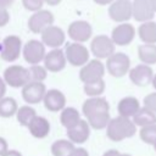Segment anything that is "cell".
<instances>
[{"instance_id":"1","label":"cell","mask_w":156,"mask_h":156,"mask_svg":"<svg viewBox=\"0 0 156 156\" xmlns=\"http://www.w3.org/2000/svg\"><path fill=\"white\" fill-rule=\"evenodd\" d=\"M136 126L129 118L118 116L116 118L110 119L106 127V135L112 141H122L127 138H130L135 134Z\"/></svg>"},{"instance_id":"2","label":"cell","mask_w":156,"mask_h":156,"mask_svg":"<svg viewBox=\"0 0 156 156\" xmlns=\"http://www.w3.org/2000/svg\"><path fill=\"white\" fill-rule=\"evenodd\" d=\"M129 68L130 58L124 52H115L107 58L106 69L112 77L121 78L129 72Z\"/></svg>"},{"instance_id":"3","label":"cell","mask_w":156,"mask_h":156,"mask_svg":"<svg viewBox=\"0 0 156 156\" xmlns=\"http://www.w3.org/2000/svg\"><path fill=\"white\" fill-rule=\"evenodd\" d=\"M89 50L80 43H69L66 45L65 56L69 65L74 67H83L89 61Z\"/></svg>"},{"instance_id":"4","label":"cell","mask_w":156,"mask_h":156,"mask_svg":"<svg viewBox=\"0 0 156 156\" xmlns=\"http://www.w3.org/2000/svg\"><path fill=\"white\" fill-rule=\"evenodd\" d=\"M6 85L12 88H23L27 83H29L28 68L20 65H11L4 71V77Z\"/></svg>"},{"instance_id":"5","label":"cell","mask_w":156,"mask_h":156,"mask_svg":"<svg viewBox=\"0 0 156 156\" xmlns=\"http://www.w3.org/2000/svg\"><path fill=\"white\" fill-rule=\"evenodd\" d=\"M22 52V40L18 35L11 34L4 38L0 48V57L6 62L16 61Z\"/></svg>"},{"instance_id":"6","label":"cell","mask_w":156,"mask_h":156,"mask_svg":"<svg viewBox=\"0 0 156 156\" xmlns=\"http://www.w3.org/2000/svg\"><path fill=\"white\" fill-rule=\"evenodd\" d=\"M90 51L98 60L108 58L112 54H115V44L110 37L99 34L93 38L90 43Z\"/></svg>"},{"instance_id":"7","label":"cell","mask_w":156,"mask_h":156,"mask_svg":"<svg viewBox=\"0 0 156 156\" xmlns=\"http://www.w3.org/2000/svg\"><path fill=\"white\" fill-rule=\"evenodd\" d=\"M22 54H23L26 62H28L30 66L39 65L40 62H43L46 55L45 45L37 39H30L24 44L22 49Z\"/></svg>"},{"instance_id":"8","label":"cell","mask_w":156,"mask_h":156,"mask_svg":"<svg viewBox=\"0 0 156 156\" xmlns=\"http://www.w3.org/2000/svg\"><path fill=\"white\" fill-rule=\"evenodd\" d=\"M105 74V66L104 63L98 60H89L79 71V79L83 83H90L95 80H100L104 78Z\"/></svg>"},{"instance_id":"9","label":"cell","mask_w":156,"mask_h":156,"mask_svg":"<svg viewBox=\"0 0 156 156\" xmlns=\"http://www.w3.org/2000/svg\"><path fill=\"white\" fill-rule=\"evenodd\" d=\"M54 23V15L48 10H40L34 12L28 20V28L30 32L41 34L48 27L52 26Z\"/></svg>"},{"instance_id":"10","label":"cell","mask_w":156,"mask_h":156,"mask_svg":"<svg viewBox=\"0 0 156 156\" xmlns=\"http://www.w3.org/2000/svg\"><path fill=\"white\" fill-rule=\"evenodd\" d=\"M108 16L115 22L126 23L132 17V2L128 0H115L110 4Z\"/></svg>"},{"instance_id":"11","label":"cell","mask_w":156,"mask_h":156,"mask_svg":"<svg viewBox=\"0 0 156 156\" xmlns=\"http://www.w3.org/2000/svg\"><path fill=\"white\" fill-rule=\"evenodd\" d=\"M68 37L74 43H85L91 38L93 28L87 21H74L68 26Z\"/></svg>"},{"instance_id":"12","label":"cell","mask_w":156,"mask_h":156,"mask_svg":"<svg viewBox=\"0 0 156 156\" xmlns=\"http://www.w3.org/2000/svg\"><path fill=\"white\" fill-rule=\"evenodd\" d=\"M45 93L46 87L43 82H29L22 88V98L29 105L39 104L43 101Z\"/></svg>"},{"instance_id":"13","label":"cell","mask_w":156,"mask_h":156,"mask_svg":"<svg viewBox=\"0 0 156 156\" xmlns=\"http://www.w3.org/2000/svg\"><path fill=\"white\" fill-rule=\"evenodd\" d=\"M135 37V29L130 23H121L112 29L111 39L115 45L126 46L133 41Z\"/></svg>"},{"instance_id":"14","label":"cell","mask_w":156,"mask_h":156,"mask_svg":"<svg viewBox=\"0 0 156 156\" xmlns=\"http://www.w3.org/2000/svg\"><path fill=\"white\" fill-rule=\"evenodd\" d=\"M43 66L46 68L48 72H60L65 68L67 60L65 56V51L61 49H52L51 51L46 52L44 60H43Z\"/></svg>"},{"instance_id":"15","label":"cell","mask_w":156,"mask_h":156,"mask_svg":"<svg viewBox=\"0 0 156 156\" xmlns=\"http://www.w3.org/2000/svg\"><path fill=\"white\" fill-rule=\"evenodd\" d=\"M40 35H41V43L51 49H58L65 43L66 39L65 32L60 27L54 24L48 27L45 30H43Z\"/></svg>"},{"instance_id":"16","label":"cell","mask_w":156,"mask_h":156,"mask_svg":"<svg viewBox=\"0 0 156 156\" xmlns=\"http://www.w3.org/2000/svg\"><path fill=\"white\" fill-rule=\"evenodd\" d=\"M43 104L48 111L58 112L66 107V96L58 89H49L44 95Z\"/></svg>"},{"instance_id":"17","label":"cell","mask_w":156,"mask_h":156,"mask_svg":"<svg viewBox=\"0 0 156 156\" xmlns=\"http://www.w3.org/2000/svg\"><path fill=\"white\" fill-rule=\"evenodd\" d=\"M128 73H129V79L132 80V83L138 87L149 85L154 77V72H152L151 67L147 65H144V63L133 67Z\"/></svg>"},{"instance_id":"18","label":"cell","mask_w":156,"mask_h":156,"mask_svg":"<svg viewBox=\"0 0 156 156\" xmlns=\"http://www.w3.org/2000/svg\"><path fill=\"white\" fill-rule=\"evenodd\" d=\"M83 115L87 117L94 116L98 113H104V112H110V105L105 98H89L84 101L82 106Z\"/></svg>"},{"instance_id":"19","label":"cell","mask_w":156,"mask_h":156,"mask_svg":"<svg viewBox=\"0 0 156 156\" xmlns=\"http://www.w3.org/2000/svg\"><path fill=\"white\" fill-rule=\"evenodd\" d=\"M154 10L149 0H134L132 2V16L138 22H147L154 17Z\"/></svg>"},{"instance_id":"20","label":"cell","mask_w":156,"mask_h":156,"mask_svg":"<svg viewBox=\"0 0 156 156\" xmlns=\"http://www.w3.org/2000/svg\"><path fill=\"white\" fill-rule=\"evenodd\" d=\"M67 136L73 144H83L90 136V126L85 119H80L77 126L67 129Z\"/></svg>"},{"instance_id":"21","label":"cell","mask_w":156,"mask_h":156,"mask_svg":"<svg viewBox=\"0 0 156 156\" xmlns=\"http://www.w3.org/2000/svg\"><path fill=\"white\" fill-rule=\"evenodd\" d=\"M139 110H140V102L134 96H126V98L121 99L117 105V111H118L119 116L126 117V118L134 117V115Z\"/></svg>"},{"instance_id":"22","label":"cell","mask_w":156,"mask_h":156,"mask_svg":"<svg viewBox=\"0 0 156 156\" xmlns=\"http://www.w3.org/2000/svg\"><path fill=\"white\" fill-rule=\"evenodd\" d=\"M29 129V133L38 139H43L45 136L49 135L50 133V123L45 117L41 116H35L33 118V121L29 123V126L27 127Z\"/></svg>"},{"instance_id":"23","label":"cell","mask_w":156,"mask_h":156,"mask_svg":"<svg viewBox=\"0 0 156 156\" xmlns=\"http://www.w3.org/2000/svg\"><path fill=\"white\" fill-rule=\"evenodd\" d=\"M138 34L141 41L145 44H155L156 43V22L147 21L139 26Z\"/></svg>"},{"instance_id":"24","label":"cell","mask_w":156,"mask_h":156,"mask_svg":"<svg viewBox=\"0 0 156 156\" xmlns=\"http://www.w3.org/2000/svg\"><path fill=\"white\" fill-rule=\"evenodd\" d=\"M80 115L78 112L77 108L74 107H65L62 111H61V115H60V121H61V124L66 128V129H71L73 128L74 126H77L80 121Z\"/></svg>"},{"instance_id":"25","label":"cell","mask_w":156,"mask_h":156,"mask_svg":"<svg viewBox=\"0 0 156 156\" xmlns=\"http://www.w3.org/2000/svg\"><path fill=\"white\" fill-rule=\"evenodd\" d=\"M138 57L144 65L156 63V45L155 44H143L138 48Z\"/></svg>"},{"instance_id":"26","label":"cell","mask_w":156,"mask_h":156,"mask_svg":"<svg viewBox=\"0 0 156 156\" xmlns=\"http://www.w3.org/2000/svg\"><path fill=\"white\" fill-rule=\"evenodd\" d=\"M133 122L135 126H139V127H146L150 124H155L156 115H155V112H152L151 110H149L146 107H140V110L134 115Z\"/></svg>"},{"instance_id":"27","label":"cell","mask_w":156,"mask_h":156,"mask_svg":"<svg viewBox=\"0 0 156 156\" xmlns=\"http://www.w3.org/2000/svg\"><path fill=\"white\" fill-rule=\"evenodd\" d=\"M74 147H76L74 144L68 139H60L52 143L51 154L52 156H68Z\"/></svg>"},{"instance_id":"28","label":"cell","mask_w":156,"mask_h":156,"mask_svg":"<svg viewBox=\"0 0 156 156\" xmlns=\"http://www.w3.org/2000/svg\"><path fill=\"white\" fill-rule=\"evenodd\" d=\"M18 110L17 101L13 98H2L0 100V117L2 118H9L16 115Z\"/></svg>"},{"instance_id":"29","label":"cell","mask_w":156,"mask_h":156,"mask_svg":"<svg viewBox=\"0 0 156 156\" xmlns=\"http://www.w3.org/2000/svg\"><path fill=\"white\" fill-rule=\"evenodd\" d=\"M37 116L35 113V110L33 107H30L29 105H24V106H21L18 107L17 112H16V117H17V121L21 126L23 127H28L29 123L33 121V118Z\"/></svg>"},{"instance_id":"30","label":"cell","mask_w":156,"mask_h":156,"mask_svg":"<svg viewBox=\"0 0 156 156\" xmlns=\"http://www.w3.org/2000/svg\"><path fill=\"white\" fill-rule=\"evenodd\" d=\"M110 119H111L110 112L98 113V115L87 117L88 124L90 126V128H94V129H104V128H106L108 122H110Z\"/></svg>"},{"instance_id":"31","label":"cell","mask_w":156,"mask_h":156,"mask_svg":"<svg viewBox=\"0 0 156 156\" xmlns=\"http://www.w3.org/2000/svg\"><path fill=\"white\" fill-rule=\"evenodd\" d=\"M105 91V82L104 79L90 82V83H84V93L89 98H98Z\"/></svg>"},{"instance_id":"32","label":"cell","mask_w":156,"mask_h":156,"mask_svg":"<svg viewBox=\"0 0 156 156\" xmlns=\"http://www.w3.org/2000/svg\"><path fill=\"white\" fill-rule=\"evenodd\" d=\"M29 82H43L48 77V71L41 65H32L28 68Z\"/></svg>"},{"instance_id":"33","label":"cell","mask_w":156,"mask_h":156,"mask_svg":"<svg viewBox=\"0 0 156 156\" xmlns=\"http://www.w3.org/2000/svg\"><path fill=\"white\" fill-rule=\"evenodd\" d=\"M140 139L146 144H154L156 141V123L146 127H141L139 132Z\"/></svg>"},{"instance_id":"34","label":"cell","mask_w":156,"mask_h":156,"mask_svg":"<svg viewBox=\"0 0 156 156\" xmlns=\"http://www.w3.org/2000/svg\"><path fill=\"white\" fill-rule=\"evenodd\" d=\"M22 5L26 10L37 12V11L41 10V7L44 5V0H22Z\"/></svg>"},{"instance_id":"35","label":"cell","mask_w":156,"mask_h":156,"mask_svg":"<svg viewBox=\"0 0 156 156\" xmlns=\"http://www.w3.org/2000/svg\"><path fill=\"white\" fill-rule=\"evenodd\" d=\"M144 107L156 112V93H151L144 98Z\"/></svg>"},{"instance_id":"36","label":"cell","mask_w":156,"mask_h":156,"mask_svg":"<svg viewBox=\"0 0 156 156\" xmlns=\"http://www.w3.org/2000/svg\"><path fill=\"white\" fill-rule=\"evenodd\" d=\"M10 21V15L7 9L0 7V27H5Z\"/></svg>"},{"instance_id":"37","label":"cell","mask_w":156,"mask_h":156,"mask_svg":"<svg viewBox=\"0 0 156 156\" xmlns=\"http://www.w3.org/2000/svg\"><path fill=\"white\" fill-rule=\"evenodd\" d=\"M68 156H89V154L84 147H74Z\"/></svg>"},{"instance_id":"38","label":"cell","mask_w":156,"mask_h":156,"mask_svg":"<svg viewBox=\"0 0 156 156\" xmlns=\"http://www.w3.org/2000/svg\"><path fill=\"white\" fill-rule=\"evenodd\" d=\"M6 151H9V145L6 139H4L2 136H0V156H2Z\"/></svg>"},{"instance_id":"39","label":"cell","mask_w":156,"mask_h":156,"mask_svg":"<svg viewBox=\"0 0 156 156\" xmlns=\"http://www.w3.org/2000/svg\"><path fill=\"white\" fill-rule=\"evenodd\" d=\"M5 93H6V83H5V80L0 77V100L5 96Z\"/></svg>"},{"instance_id":"40","label":"cell","mask_w":156,"mask_h":156,"mask_svg":"<svg viewBox=\"0 0 156 156\" xmlns=\"http://www.w3.org/2000/svg\"><path fill=\"white\" fill-rule=\"evenodd\" d=\"M15 0H0V7H4V9H9L10 6H12Z\"/></svg>"},{"instance_id":"41","label":"cell","mask_w":156,"mask_h":156,"mask_svg":"<svg viewBox=\"0 0 156 156\" xmlns=\"http://www.w3.org/2000/svg\"><path fill=\"white\" fill-rule=\"evenodd\" d=\"M2 156H22V154L20 151H17V150H9Z\"/></svg>"},{"instance_id":"42","label":"cell","mask_w":156,"mask_h":156,"mask_svg":"<svg viewBox=\"0 0 156 156\" xmlns=\"http://www.w3.org/2000/svg\"><path fill=\"white\" fill-rule=\"evenodd\" d=\"M119 151H117V150H115V149H112V150H107L102 156H119Z\"/></svg>"},{"instance_id":"43","label":"cell","mask_w":156,"mask_h":156,"mask_svg":"<svg viewBox=\"0 0 156 156\" xmlns=\"http://www.w3.org/2000/svg\"><path fill=\"white\" fill-rule=\"evenodd\" d=\"M113 1L115 0H94V2H96L98 5H110Z\"/></svg>"},{"instance_id":"44","label":"cell","mask_w":156,"mask_h":156,"mask_svg":"<svg viewBox=\"0 0 156 156\" xmlns=\"http://www.w3.org/2000/svg\"><path fill=\"white\" fill-rule=\"evenodd\" d=\"M61 1H62V0H44V2L48 4V5H50V6H56V5H58Z\"/></svg>"},{"instance_id":"45","label":"cell","mask_w":156,"mask_h":156,"mask_svg":"<svg viewBox=\"0 0 156 156\" xmlns=\"http://www.w3.org/2000/svg\"><path fill=\"white\" fill-rule=\"evenodd\" d=\"M150 4H151V7L154 10V12H156V0H149Z\"/></svg>"},{"instance_id":"46","label":"cell","mask_w":156,"mask_h":156,"mask_svg":"<svg viewBox=\"0 0 156 156\" xmlns=\"http://www.w3.org/2000/svg\"><path fill=\"white\" fill-rule=\"evenodd\" d=\"M151 83H152V87L156 89V74L152 77V80H151Z\"/></svg>"},{"instance_id":"47","label":"cell","mask_w":156,"mask_h":156,"mask_svg":"<svg viewBox=\"0 0 156 156\" xmlns=\"http://www.w3.org/2000/svg\"><path fill=\"white\" fill-rule=\"evenodd\" d=\"M119 156H130L129 154H119Z\"/></svg>"},{"instance_id":"48","label":"cell","mask_w":156,"mask_h":156,"mask_svg":"<svg viewBox=\"0 0 156 156\" xmlns=\"http://www.w3.org/2000/svg\"><path fill=\"white\" fill-rule=\"evenodd\" d=\"M152 145H154V149H155V151H156V141H155V143H154Z\"/></svg>"},{"instance_id":"49","label":"cell","mask_w":156,"mask_h":156,"mask_svg":"<svg viewBox=\"0 0 156 156\" xmlns=\"http://www.w3.org/2000/svg\"><path fill=\"white\" fill-rule=\"evenodd\" d=\"M128 1H130V0H128Z\"/></svg>"}]
</instances>
